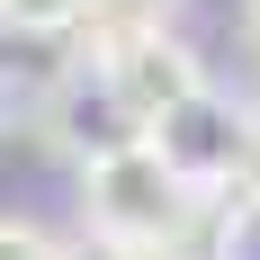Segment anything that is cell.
Masks as SVG:
<instances>
[{
  "mask_svg": "<svg viewBox=\"0 0 260 260\" xmlns=\"http://www.w3.org/2000/svg\"><path fill=\"white\" fill-rule=\"evenodd\" d=\"M251 117H260V108H234V99L207 81V90L171 99V108H161L144 135H153V144L180 161L198 188H224V180H234V161H242V144H251Z\"/></svg>",
  "mask_w": 260,
  "mask_h": 260,
  "instance_id": "3957f363",
  "label": "cell"
},
{
  "mask_svg": "<svg viewBox=\"0 0 260 260\" xmlns=\"http://www.w3.org/2000/svg\"><path fill=\"white\" fill-rule=\"evenodd\" d=\"M0 251H63V234H54V224H36V215H0Z\"/></svg>",
  "mask_w": 260,
  "mask_h": 260,
  "instance_id": "52a82bcc",
  "label": "cell"
},
{
  "mask_svg": "<svg viewBox=\"0 0 260 260\" xmlns=\"http://www.w3.org/2000/svg\"><path fill=\"white\" fill-rule=\"evenodd\" d=\"M9 117H18V90H9V72H0V135H9Z\"/></svg>",
  "mask_w": 260,
  "mask_h": 260,
  "instance_id": "9c48e42d",
  "label": "cell"
},
{
  "mask_svg": "<svg viewBox=\"0 0 260 260\" xmlns=\"http://www.w3.org/2000/svg\"><path fill=\"white\" fill-rule=\"evenodd\" d=\"M36 126H45V144L54 153H72V161H90V153H108V144H126V135H144V117H135L126 99H117V81L99 72V54L81 63V72H63L45 90V108H36Z\"/></svg>",
  "mask_w": 260,
  "mask_h": 260,
  "instance_id": "277c9868",
  "label": "cell"
},
{
  "mask_svg": "<svg viewBox=\"0 0 260 260\" xmlns=\"http://www.w3.org/2000/svg\"><path fill=\"white\" fill-rule=\"evenodd\" d=\"M72 171H81V234L99 251H188V224H198L207 188L153 135H126V144H108Z\"/></svg>",
  "mask_w": 260,
  "mask_h": 260,
  "instance_id": "6da1fadb",
  "label": "cell"
},
{
  "mask_svg": "<svg viewBox=\"0 0 260 260\" xmlns=\"http://www.w3.org/2000/svg\"><path fill=\"white\" fill-rule=\"evenodd\" d=\"M171 9H180V0H90L81 36L99 45V36H135V27H171Z\"/></svg>",
  "mask_w": 260,
  "mask_h": 260,
  "instance_id": "8992f818",
  "label": "cell"
},
{
  "mask_svg": "<svg viewBox=\"0 0 260 260\" xmlns=\"http://www.w3.org/2000/svg\"><path fill=\"white\" fill-rule=\"evenodd\" d=\"M99 72L117 81V99L153 126L171 99H188V90H207V63H198V45H188L180 27H135V36H99Z\"/></svg>",
  "mask_w": 260,
  "mask_h": 260,
  "instance_id": "7a4b0ae2",
  "label": "cell"
},
{
  "mask_svg": "<svg viewBox=\"0 0 260 260\" xmlns=\"http://www.w3.org/2000/svg\"><path fill=\"white\" fill-rule=\"evenodd\" d=\"M224 188H242V198L260 207V117H251V144H242V161H234V180H224Z\"/></svg>",
  "mask_w": 260,
  "mask_h": 260,
  "instance_id": "ba28073f",
  "label": "cell"
},
{
  "mask_svg": "<svg viewBox=\"0 0 260 260\" xmlns=\"http://www.w3.org/2000/svg\"><path fill=\"white\" fill-rule=\"evenodd\" d=\"M90 0H0V27L9 36H81Z\"/></svg>",
  "mask_w": 260,
  "mask_h": 260,
  "instance_id": "5b68a950",
  "label": "cell"
},
{
  "mask_svg": "<svg viewBox=\"0 0 260 260\" xmlns=\"http://www.w3.org/2000/svg\"><path fill=\"white\" fill-rule=\"evenodd\" d=\"M242 36H251V54H260V0H242Z\"/></svg>",
  "mask_w": 260,
  "mask_h": 260,
  "instance_id": "30bf717a",
  "label": "cell"
}]
</instances>
